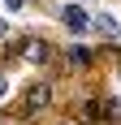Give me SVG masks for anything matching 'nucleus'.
<instances>
[{
    "label": "nucleus",
    "mask_w": 121,
    "mask_h": 125,
    "mask_svg": "<svg viewBox=\"0 0 121 125\" xmlns=\"http://www.w3.org/2000/svg\"><path fill=\"white\" fill-rule=\"evenodd\" d=\"M13 52H17V56H26L30 65H48V56H52V48H48V43H43L39 35H22Z\"/></svg>",
    "instance_id": "obj_1"
},
{
    "label": "nucleus",
    "mask_w": 121,
    "mask_h": 125,
    "mask_svg": "<svg viewBox=\"0 0 121 125\" xmlns=\"http://www.w3.org/2000/svg\"><path fill=\"white\" fill-rule=\"evenodd\" d=\"M60 17H65V26H69L73 35H86V30H91V17H86V13L78 9V4H69V9H60Z\"/></svg>",
    "instance_id": "obj_3"
},
{
    "label": "nucleus",
    "mask_w": 121,
    "mask_h": 125,
    "mask_svg": "<svg viewBox=\"0 0 121 125\" xmlns=\"http://www.w3.org/2000/svg\"><path fill=\"white\" fill-rule=\"evenodd\" d=\"M0 35H4V22H0Z\"/></svg>",
    "instance_id": "obj_8"
},
{
    "label": "nucleus",
    "mask_w": 121,
    "mask_h": 125,
    "mask_svg": "<svg viewBox=\"0 0 121 125\" xmlns=\"http://www.w3.org/2000/svg\"><path fill=\"white\" fill-rule=\"evenodd\" d=\"M48 104H52V86H43V82H39V86H30V91H26L22 112H26V116H30V112H43Z\"/></svg>",
    "instance_id": "obj_2"
},
{
    "label": "nucleus",
    "mask_w": 121,
    "mask_h": 125,
    "mask_svg": "<svg viewBox=\"0 0 121 125\" xmlns=\"http://www.w3.org/2000/svg\"><path fill=\"white\" fill-rule=\"evenodd\" d=\"M4 91H9V73L0 69V99H4Z\"/></svg>",
    "instance_id": "obj_6"
},
{
    "label": "nucleus",
    "mask_w": 121,
    "mask_h": 125,
    "mask_svg": "<svg viewBox=\"0 0 121 125\" xmlns=\"http://www.w3.org/2000/svg\"><path fill=\"white\" fill-rule=\"evenodd\" d=\"M65 61H69L73 69H82V65H91V52H86V48H69V56H65Z\"/></svg>",
    "instance_id": "obj_4"
},
{
    "label": "nucleus",
    "mask_w": 121,
    "mask_h": 125,
    "mask_svg": "<svg viewBox=\"0 0 121 125\" xmlns=\"http://www.w3.org/2000/svg\"><path fill=\"white\" fill-rule=\"evenodd\" d=\"M4 4H9V9H26V0H4Z\"/></svg>",
    "instance_id": "obj_7"
},
{
    "label": "nucleus",
    "mask_w": 121,
    "mask_h": 125,
    "mask_svg": "<svg viewBox=\"0 0 121 125\" xmlns=\"http://www.w3.org/2000/svg\"><path fill=\"white\" fill-rule=\"evenodd\" d=\"M95 26H99V30H108V35H112V30H117V22H112L108 13H99V17H95Z\"/></svg>",
    "instance_id": "obj_5"
}]
</instances>
